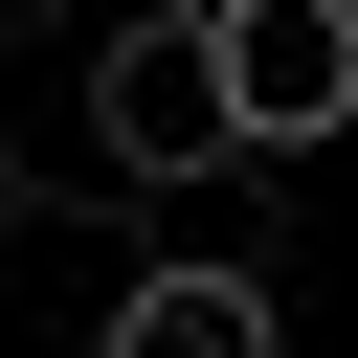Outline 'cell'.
<instances>
[{
    "mask_svg": "<svg viewBox=\"0 0 358 358\" xmlns=\"http://www.w3.org/2000/svg\"><path fill=\"white\" fill-rule=\"evenodd\" d=\"M90 157H112V179H224V157H246V90H224V22H201V0H112V45H90Z\"/></svg>",
    "mask_w": 358,
    "mask_h": 358,
    "instance_id": "obj_1",
    "label": "cell"
},
{
    "mask_svg": "<svg viewBox=\"0 0 358 358\" xmlns=\"http://www.w3.org/2000/svg\"><path fill=\"white\" fill-rule=\"evenodd\" d=\"M201 22H224V90H246V157L358 134V0H201Z\"/></svg>",
    "mask_w": 358,
    "mask_h": 358,
    "instance_id": "obj_2",
    "label": "cell"
},
{
    "mask_svg": "<svg viewBox=\"0 0 358 358\" xmlns=\"http://www.w3.org/2000/svg\"><path fill=\"white\" fill-rule=\"evenodd\" d=\"M90 358H291V313H268L246 268H134V291L90 313Z\"/></svg>",
    "mask_w": 358,
    "mask_h": 358,
    "instance_id": "obj_3",
    "label": "cell"
},
{
    "mask_svg": "<svg viewBox=\"0 0 358 358\" xmlns=\"http://www.w3.org/2000/svg\"><path fill=\"white\" fill-rule=\"evenodd\" d=\"M0 224H22V179H0Z\"/></svg>",
    "mask_w": 358,
    "mask_h": 358,
    "instance_id": "obj_4",
    "label": "cell"
}]
</instances>
